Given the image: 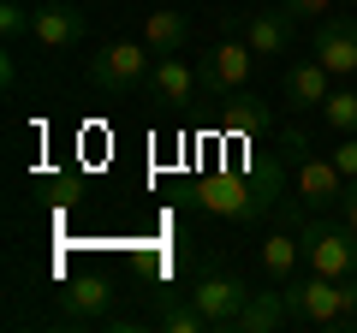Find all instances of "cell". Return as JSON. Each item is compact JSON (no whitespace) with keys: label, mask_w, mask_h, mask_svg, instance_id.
<instances>
[{"label":"cell","mask_w":357,"mask_h":333,"mask_svg":"<svg viewBox=\"0 0 357 333\" xmlns=\"http://www.w3.org/2000/svg\"><path fill=\"white\" fill-rule=\"evenodd\" d=\"M280 166H268L262 179H238V173H208V179H197V203L208 208V215H227V220H244V226H256V220L268 215V208L280 203Z\"/></svg>","instance_id":"6da1fadb"},{"label":"cell","mask_w":357,"mask_h":333,"mask_svg":"<svg viewBox=\"0 0 357 333\" xmlns=\"http://www.w3.org/2000/svg\"><path fill=\"white\" fill-rule=\"evenodd\" d=\"M286 161H292V185H298V203L310 208V215H321V208H340V196H345V173H340V161L333 155H316L310 149V137L304 131H286Z\"/></svg>","instance_id":"7a4b0ae2"},{"label":"cell","mask_w":357,"mask_h":333,"mask_svg":"<svg viewBox=\"0 0 357 333\" xmlns=\"http://www.w3.org/2000/svg\"><path fill=\"white\" fill-rule=\"evenodd\" d=\"M149 72H155L149 42H107L84 60V77L102 95H149Z\"/></svg>","instance_id":"3957f363"},{"label":"cell","mask_w":357,"mask_h":333,"mask_svg":"<svg viewBox=\"0 0 357 333\" xmlns=\"http://www.w3.org/2000/svg\"><path fill=\"white\" fill-rule=\"evenodd\" d=\"M298 238H304V262L316 274H328V280L357 274V232L345 226V220H328V208L298 220Z\"/></svg>","instance_id":"277c9868"},{"label":"cell","mask_w":357,"mask_h":333,"mask_svg":"<svg viewBox=\"0 0 357 333\" xmlns=\"http://www.w3.org/2000/svg\"><path fill=\"white\" fill-rule=\"evenodd\" d=\"M286 304H292V327H316V333H340L345 327V292L340 280L310 268V280H286Z\"/></svg>","instance_id":"5b68a950"},{"label":"cell","mask_w":357,"mask_h":333,"mask_svg":"<svg viewBox=\"0 0 357 333\" xmlns=\"http://www.w3.org/2000/svg\"><path fill=\"white\" fill-rule=\"evenodd\" d=\"M191 304L203 309L208 333H238V316L244 304H250V286L238 280V274H220V268H203L191 286Z\"/></svg>","instance_id":"8992f818"},{"label":"cell","mask_w":357,"mask_h":333,"mask_svg":"<svg viewBox=\"0 0 357 333\" xmlns=\"http://www.w3.org/2000/svg\"><path fill=\"white\" fill-rule=\"evenodd\" d=\"M250 60H256V48L238 36V30H227V42H215V48L203 54V65H197V84H203V95H208V102H220V95L244 90Z\"/></svg>","instance_id":"52a82bcc"},{"label":"cell","mask_w":357,"mask_h":333,"mask_svg":"<svg viewBox=\"0 0 357 333\" xmlns=\"http://www.w3.org/2000/svg\"><path fill=\"white\" fill-rule=\"evenodd\" d=\"M36 48H48V54H72V48H84V36H89V18H84V6H66V0H54V6H36Z\"/></svg>","instance_id":"ba28073f"},{"label":"cell","mask_w":357,"mask_h":333,"mask_svg":"<svg viewBox=\"0 0 357 333\" xmlns=\"http://www.w3.org/2000/svg\"><path fill=\"white\" fill-rule=\"evenodd\" d=\"M227 30H238L256 54H286L292 48V13H274V6H256V13H227Z\"/></svg>","instance_id":"9c48e42d"},{"label":"cell","mask_w":357,"mask_h":333,"mask_svg":"<svg viewBox=\"0 0 357 333\" xmlns=\"http://www.w3.org/2000/svg\"><path fill=\"white\" fill-rule=\"evenodd\" d=\"M316 60L328 65L333 77H351V72H357V18H351V13L321 18V30H316Z\"/></svg>","instance_id":"30bf717a"},{"label":"cell","mask_w":357,"mask_h":333,"mask_svg":"<svg viewBox=\"0 0 357 333\" xmlns=\"http://www.w3.org/2000/svg\"><path fill=\"white\" fill-rule=\"evenodd\" d=\"M328 90H333V72H328L321 60H292V65L280 72V102L298 107V114L321 107V102H328Z\"/></svg>","instance_id":"8fae6325"},{"label":"cell","mask_w":357,"mask_h":333,"mask_svg":"<svg viewBox=\"0 0 357 333\" xmlns=\"http://www.w3.org/2000/svg\"><path fill=\"white\" fill-rule=\"evenodd\" d=\"M149 95L167 107H185L191 95H203V84H197V72L178 54H155V72H149Z\"/></svg>","instance_id":"7c38bea8"},{"label":"cell","mask_w":357,"mask_h":333,"mask_svg":"<svg viewBox=\"0 0 357 333\" xmlns=\"http://www.w3.org/2000/svg\"><path fill=\"white\" fill-rule=\"evenodd\" d=\"M107 304H114V286H107L102 274H84V280H72L60 292V309L72 321H107Z\"/></svg>","instance_id":"4fadbf2b"},{"label":"cell","mask_w":357,"mask_h":333,"mask_svg":"<svg viewBox=\"0 0 357 333\" xmlns=\"http://www.w3.org/2000/svg\"><path fill=\"white\" fill-rule=\"evenodd\" d=\"M280 327H292L286 286H274V292H250V304H244V316H238V333H280Z\"/></svg>","instance_id":"5bb4252c"},{"label":"cell","mask_w":357,"mask_h":333,"mask_svg":"<svg viewBox=\"0 0 357 333\" xmlns=\"http://www.w3.org/2000/svg\"><path fill=\"white\" fill-rule=\"evenodd\" d=\"M215 119H220V125L232 131V137H262V131H268V119H274V114H268V107L256 102V95H244V90H232V95H220V107H215Z\"/></svg>","instance_id":"9a60e30c"},{"label":"cell","mask_w":357,"mask_h":333,"mask_svg":"<svg viewBox=\"0 0 357 333\" xmlns=\"http://www.w3.org/2000/svg\"><path fill=\"white\" fill-rule=\"evenodd\" d=\"M185 36H191V24H185L178 6H161V13L143 18V42H149L155 54H178V48H185Z\"/></svg>","instance_id":"2e32d148"},{"label":"cell","mask_w":357,"mask_h":333,"mask_svg":"<svg viewBox=\"0 0 357 333\" xmlns=\"http://www.w3.org/2000/svg\"><path fill=\"white\" fill-rule=\"evenodd\" d=\"M298 262H304V238H298V232H268V238H262V268L274 274V286L292 280Z\"/></svg>","instance_id":"e0dca14e"},{"label":"cell","mask_w":357,"mask_h":333,"mask_svg":"<svg viewBox=\"0 0 357 333\" xmlns=\"http://www.w3.org/2000/svg\"><path fill=\"white\" fill-rule=\"evenodd\" d=\"M316 114L328 119V131H340V137H357V90H328V102H321Z\"/></svg>","instance_id":"ac0fdd59"},{"label":"cell","mask_w":357,"mask_h":333,"mask_svg":"<svg viewBox=\"0 0 357 333\" xmlns=\"http://www.w3.org/2000/svg\"><path fill=\"white\" fill-rule=\"evenodd\" d=\"M161 327H173V333H208V321H203V309L185 297V304H167L161 309Z\"/></svg>","instance_id":"d6986e66"},{"label":"cell","mask_w":357,"mask_h":333,"mask_svg":"<svg viewBox=\"0 0 357 333\" xmlns=\"http://www.w3.org/2000/svg\"><path fill=\"white\" fill-rule=\"evenodd\" d=\"M30 30H36V13H24L18 0H6V6H0V36L18 42V36H30Z\"/></svg>","instance_id":"ffe728a7"},{"label":"cell","mask_w":357,"mask_h":333,"mask_svg":"<svg viewBox=\"0 0 357 333\" xmlns=\"http://www.w3.org/2000/svg\"><path fill=\"white\" fill-rule=\"evenodd\" d=\"M333 161H340V173H345V179H357V137H340V143H333Z\"/></svg>","instance_id":"44dd1931"},{"label":"cell","mask_w":357,"mask_h":333,"mask_svg":"<svg viewBox=\"0 0 357 333\" xmlns=\"http://www.w3.org/2000/svg\"><path fill=\"white\" fill-rule=\"evenodd\" d=\"M321 6L328 0H280V13H292V18H321Z\"/></svg>","instance_id":"7402d4cb"},{"label":"cell","mask_w":357,"mask_h":333,"mask_svg":"<svg viewBox=\"0 0 357 333\" xmlns=\"http://www.w3.org/2000/svg\"><path fill=\"white\" fill-rule=\"evenodd\" d=\"M340 220H345V226L357 232V179L345 185V196H340Z\"/></svg>","instance_id":"603a6c76"},{"label":"cell","mask_w":357,"mask_h":333,"mask_svg":"<svg viewBox=\"0 0 357 333\" xmlns=\"http://www.w3.org/2000/svg\"><path fill=\"white\" fill-rule=\"evenodd\" d=\"M340 292H345V327H351V316H357V274H345Z\"/></svg>","instance_id":"cb8c5ba5"},{"label":"cell","mask_w":357,"mask_h":333,"mask_svg":"<svg viewBox=\"0 0 357 333\" xmlns=\"http://www.w3.org/2000/svg\"><path fill=\"white\" fill-rule=\"evenodd\" d=\"M256 6H274V0H256Z\"/></svg>","instance_id":"d4e9b609"},{"label":"cell","mask_w":357,"mask_h":333,"mask_svg":"<svg viewBox=\"0 0 357 333\" xmlns=\"http://www.w3.org/2000/svg\"><path fill=\"white\" fill-rule=\"evenodd\" d=\"M351 333H357V316H351Z\"/></svg>","instance_id":"484cf974"}]
</instances>
